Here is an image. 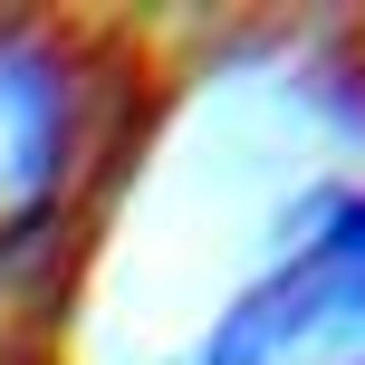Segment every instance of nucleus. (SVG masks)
Listing matches in <instances>:
<instances>
[{"instance_id": "1", "label": "nucleus", "mask_w": 365, "mask_h": 365, "mask_svg": "<svg viewBox=\"0 0 365 365\" xmlns=\"http://www.w3.org/2000/svg\"><path fill=\"white\" fill-rule=\"evenodd\" d=\"M212 365H365V202L231 308Z\"/></svg>"}, {"instance_id": "2", "label": "nucleus", "mask_w": 365, "mask_h": 365, "mask_svg": "<svg viewBox=\"0 0 365 365\" xmlns=\"http://www.w3.org/2000/svg\"><path fill=\"white\" fill-rule=\"evenodd\" d=\"M58 173H68V106H58L48 68L0 38V240H19L48 212Z\"/></svg>"}]
</instances>
